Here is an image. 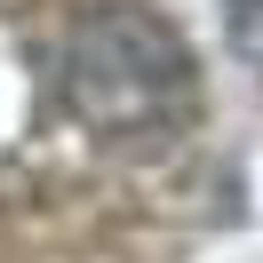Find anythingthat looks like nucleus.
<instances>
[{
    "label": "nucleus",
    "mask_w": 263,
    "mask_h": 263,
    "mask_svg": "<svg viewBox=\"0 0 263 263\" xmlns=\"http://www.w3.org/2000/svg\"><path fill=\"white\" fill-rule=\"evenodd\" d=\"M223 16H231V32H239V48L263 56V0H223Z\"/></svg>",
    "instance_id": "2"
},
{
    "label": "nucleus",
    "mask_w": 263,
    "mask_h": 263,
    "mask_svg": "<svg viewBox=\"0 0 263 263\" xmlns=\"http://www.w3.org/2000/svg\"><path fill=\"white\" fill-rule=\"evenodd\" d=\"M192 48L152 8H96L64 40V104L96 136H152L192 112Z\"/></svg>",
    "instance_id": "1"
}]
</instances>
